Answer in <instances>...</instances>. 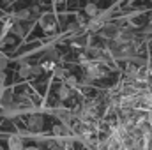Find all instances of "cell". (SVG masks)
Returning a JSON list of instances; mask_svg holds the SVG:
<instances>
[{"label":"cell","mask_w":152,"mask_h":150,"mask_svg":"<svg viewBox=\"0 0 152 150\" xmlns=\"http://www.w3.org/2000/svg\"><path fill=\"white\" fill-rule=\"evenodd\" d=\"M14 41H16L14 37H7L5 39V44H14Z\"/></svg>","instance_id":"cell-14"},{"label":"cell","mask_w":152,"mask_h":150,"mask_svg":"<svg viewBox=\"0 0 152 150\" xmlns=\"http://www.w3.org/2000/svg\"><path fill=\"white\" fill-rule=\"evenodd\" d=\"M42 125H44V118L41 115H34L28 118V129L30 131H41Z\"/></svg>","instance_id":"cell-1"},{"label":"cell","mask_w":152,"mask_h":150,"mask_svg":"<svg viewBox=\"0 0 152 150\" xmlns=\"http://www.w3.org/2000/svg\"><path fill=\"white\" fill-rule=\"evenodd\" d=\"M18 18H20V20H27V18H30V12H28V11H20V12H18Z\"/></svg>","instance_id":"cell-8"},{"label":"cell","mask_w":152,"mask_h":150,"mask_svg":"<svg viewBox=\"0 0 152 150\" xmlns=\"http://www.w3.org/2000/svg\"><path fill=\"white\" fill-rule=\"evenodd\" d=\"M41 71H42V67H41V66H30V74H32V76L39 74Z\"/></svg>","instance_id":"cell-7"},{"label":"cell","mask_w":152,"mask_h":150,"mask_svg":"<svg viewBox=\"0 0 152 150\" xmlns=\"http://www.w3.org/2000/svg\"><path fill=\"white\" fill-rule=\"evenodd\" d=\"M64 74H66L64 69H57V76H64Z\"/></svg>","instance_id":"cell-16"},{"label":"cell","mask_w":152,"mask_h":150,"mask_svg":"<svg viewBox=\"0 0 152 150\" xmlns=\"http://www.w3.org/2000/svg\"><path fill=\"white\" fill-rule=\"evenodd\" d=\"M28 76H30V66L23 64L21 69H20V78H28Z\"/></svg>","instance_id":"cell-5"},{"label":"cell","mask_w":152,"mask_h":150,"mask_svg":"<svg viewBox=\"0 0 152 150\" xmlns=\"http://www.w3.org/2000/svg\"><path fill=\"white\" fill-rule=\"evenodd\" d=\"M42 69H53V62H46V64H42Z\"/></svg>","instance_id":"cell-11"},{"label":"cell","mask_w":152,"mask_h":150,"mask_svg":"<svg viewBox=\"0 0 152 150\" xmlns=\"http://www.w3.org/2000/svg\"><path fill=\"white\" fill-rule=\"evenodd\" d=\"M62 131H64V129H62L60 125H55V127H53V133H55V134H60Z\"/></svg>","instance_id":"cell-12"},{"label":"cell","mask_w":152,"mask_h":150,"mask_svg":"<svg viewBox=\"0 0 152 150\" xmlns=\"http://www.w3.org/2000/svg\"><path fill=\"white\" fill-rule=\"evenodd\" d=\"M67 83H69V85H75V83H76V78H75V76H69V78H67Z\"/></svg>","instance_id":"cell-13"},{"label":"cell","mask_w":152,"mask_h":150,"mask_svg":"<svg viewBox=\"0 0 152 150\" xmlns=\"http://www.w3.org/2000/svg\"><path fill=\"white\" fill-rule=\"evenodd\" d=\"M12 32H14L16 36H23V27H21V25H14V27H12Z\"/></svg>","instance_id":"cell-6"},{"label":"cell","mask_w":152,"mask_h":150,"mask_svg":"<svg viewBox=\"0 0 152 150\" xmlns=\"http://www.w3.org/2000/svg\"><path fill=\"white\" fill-rule=\"evenodd\" d=\"M5 66H7V58L0 55V71H5Z\"/></svg>","instance_id":"cell-9"},{"label":"cell","mask_w":152,"mask_h":150,"mask_svg":"<svg viewBox=\"0 0 152 150\" xmlns=\"http://www.w3.org/2000/svg\"><path fill=\"white\" fill-rule=\"evenodd\" d=\"M7 143H9V150H21L23 149V141H21L20 136H11Z\"/></svg>","instance_id":"cell-2"},{"label":"cell","mask_w":152,"mask_h":150,"mask_svg":"<svg viewBox=\"0 0 152 150\" xmlns=\"http://www.w3.org/2000/svg\"><path fill=\"white\" fill-rule=\"evenodd\" d=\"M85 12H87L88 16H97L99 11H97V5H96V4H87V5H85Z\"/></svg>","instance_id":"cell-4"},{"label":"cell","mask_w":152,"mask_h":150,"mask_svg":"<svg viewBox=\"0 0 152 150\" xmlns=\"http://www.w3.org/2000/svg\"><path fill=\"white\" fill-rule=\"evenodd\" d=\"M21 150H39L37 147H27V149H21Z\"/></svg>","instance_id":"cell-17"},{"label":"cell","mask_w":152,"mask_h":150,"mask_svg":"<svg viewBox=\"0 0 152 150\" xmlns=\"http://www.w3.org/2000/svg\"><path fill=\"white\" fill-rule=\"evenodd\" d=\"M0 150H4V149H2V147H0Z\"/></svg>","instance_id":"cell-18"},{"label":"cell","mask_w":152,"mask_h":150,"mask_svg":"<svg viewBox=\"0 0 152 150\" xmlns=\"http://www.w3.org/2000/svg\"><path fill=\"white\" fill-rule=\"evenodd\" d=\"M58 97H60L62 101H66V99H69V97H71V90H69V87H66V85H62V87L58 88Z\"/></svg>","instance_id":"cell-3"},{"label":"cell","mask_w":152,"mask_h":150,"mask_svg":"<svg viewBox=\"0 0 152 150\" xmlns=\"http://www.w3.org/2000/svg\"><path fill=\"white\" fill-rule=\"evenodd\" d=\"M4 87H5V73L0 71V88H4Z\"/></svg>","instance_id":"cell-10"},{"label":"cell","mask_w":152,"mask_h":150,"mask_svg":"<svg viewBox=\"0 0 152 150\" xmlns=\"http://www.w3.org/2000/svg\"><path fill=\"white\" fill-rule=\"evenodd\" d=\"M48 149H50V150H62V147H58V145H55V143H53V145H51V147H48Z\"/></svg>","instance_id":"cell-15"}]
</instances>
